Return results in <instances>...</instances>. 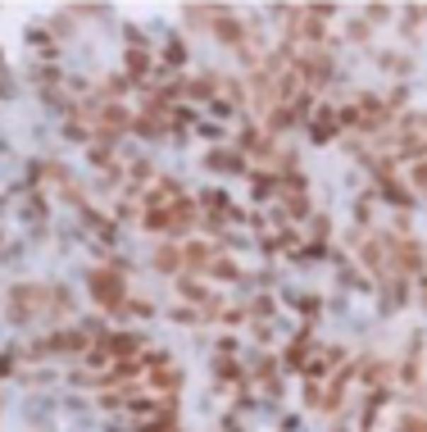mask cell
Masks as SVG:
<instances>
[{"label": "cell", "mask_w": 427, "mask_h": 432, "mask_svg": "<svg viewBox=\"0 0 427 432\" xmlns=\"http://www.w3.org/2000/svg\"><path fill=\"white\" fill-rule=\"evenodd\" d=\"M96 296L101 300H118V291H123V283H118V273H96Z\"/></svg>", "instance_id": "1"}]
</instances>
